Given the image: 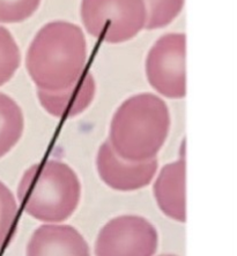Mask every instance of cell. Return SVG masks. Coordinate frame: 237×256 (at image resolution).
Wrapping results in <instances>:
<instances>
[{
	"label": "cell",
	"mask_w": 237,
	"mask_h": 256,
	"mask_svg": "<svg viewBox=\"0 0 237 256\" xmlns=\"http://www.w3.org/2000/svg\"><path fill=\"white\" fill-rule=\"evenodd\" d=\"M87 62V42L81 28L65 21L45 24L28 48L26 67L37 89L59 92L73 84Z\"/></svg>",
	"instance_id": "cell-1"
},
{
	"label": "cell",
	"mask_w": 237,
	"mask_h": 256,
	"mask_svg": "<svg viewBox=\"0 0 237 256\" xmlns=\"http://www.w3.org/2000/svg\"><path fill=\"white\" fill-rule=\"evenodd\" d=\"M170 125V112L163 100L139 94L123 102L115 112L108 142L124 160L147 162L162 149Z\"/></svg>",
	"instance_id": "cell-2"
},
{
	"label": "cell",
	"mask_w": 237,
	"mask_h": 256,
	"mask_svg": "<svg viewBox=\"0 0 237 256\" xmlns=\"http://www.w3.org/2000/svg\"><path fill=\"white\" fill-rule=\"evenodd\" d=\"M18 198L21 208L34 220L58 224L78 209L81 184L70 165L52 160L40 162L22 174Z\"/></svg>",
	"instance_id": "cell-3"
},
{
	"label": "cell",
	"mask_w": 237,
	"mask_h": 256,
	"mask_svg": "<svg viewBox=\"0 0 237 256\" xmlns=\"http://www.w3.org/2000/svg\"><path fill=\"white\" fill-rule=\"evenodd\" d=\"M80 12L90 35L110 44L132 40L147 18L144 0H82Z\"/></svg>",
	"instance_id": "cell-4"
},
{
	"label": "cell",
	"mask_w": 237,
	"mask_h": 256,
	"mask_svg": "<svg viewBox=\"0 0 237 256\" xmlns=\"http://www.w3.org/2000/svg\"><path fill=\"white\" fill-rule=\"evenodd\" d=\"M186 38L184 34H167L150 48L146 59L149 84L160 95L180 100L186 95Z\"/></svg>",
	"instance_id": "cell-5"
},
{
	"label": "cell",
	"mask_w": 237,
	"mask_h": 256,
	"mask_svg": "<svg viewBox=\"0 0 237 256\" xmlns=\"http://www.w3.org/2000/svg\"><path fill=\"white\" fill-rule=\"evenodd\" d=\"M159 244L154 225L137 214L109 220L95 240L96 256H153Z\"/></svg>",
	"instance_id": "cell-6"
},
{
	"label": "cell",
	"mask_w": 237,
	"mask_h": 256,
	"mask_svg": "<svg viewBox=\"0 0 237 256\" xmlns=\"http://www.w3.org/2000/svg\"><path fill=\"white\" fill-rule=\"evenodd\" d=\"M157 160L132 162L119 157L105 141L96 155V170L102 182L117 192H134L147 187L157 171Z\"/></svg>",
	"instance_id": "cell-7"
},
{
	"label": "cell",
	"mask_w": 237,
	"mask_h": 256,
	"mask_svg": "<svg viewBox=\"0 0 237 256\" xmlns=\"http://www.w3.org/2000/svg\"><path fill=\"white\" fill-rule=\"evenodd\" d=\"M26 256H90L84 236L63 224H44L30 236Z\"/></svg>",
	"instance_id": "cell-8"
},
{
	"label": "cell",
	"mask_w": 237,
	"mask_h": 256,
	"mask_svg": "<svg viewBox=\"0 0 237 256\" xmlns=\"http://www.w3.org/2000/svg\"><path fill=\"white\" fill-rule=\"evenodd\" d=\"M95 95L96 82L90 73H82L73 84L59 92L37 89V97L44 110L49 114L62 119L81 114L90 106Z\"/></svg>",
	"instance_id": "cell-9"
},
{
	"label": "cell",
	"mask_w": 237,
	"mask_h": 256,
	"mask_svg": "<svg viewBox=\"0 0 237 256\" xmlns=\"http://www.w3.org/2000/svg\"><path fill=\"white\" fill-rule=\"evenodd\" d=\"M186 165L179 160L164 165L154 182V196L161 212L178 223L186 220Z\"/></svg>",
	"instance_id": "cell-10"
},
{
	"label": "cell",
	"mask_w": 237,
	"mask_h": 256,
	"mask_svg": "<svg viewBox=\"0 0 237 256\" xmlns=\"http://www.w3.org/2000/svg\"><path fill=\"white\" fill-rule=\"evenodd\" d=\"M25 118L17 102L0 92V158L12 150L24 134Z\"/></svg>",
	"instance_id": "cell-11"
},
{
	"label": "cell",
	"mask_w": 237,
	"mask_h": 256,
	"mask_svg": "<svg viewBox=\"0 0 237 256\" xmlns=\"http://www.w3.org/2000/svg\"><path fill=\"white\" fill-rule=\"evenodd\" d=\"M146 13V29H161L170 24L182 12L184 0H144Z\"/></svg>",
	"instance_id": "cell-12"
},
{
	"label": "cell",
	"mask_w": 237,
	"mask_h": 256,
	"mask_svg": "<svg viewBox=\"0 0 237 256\" xmlns=\"http://www.w3.org/2000/svg\"><path fill=\"white\" fill-rule=\"evenodd\" d=\"M18 220V203L5 184L0 182V250L13 238Z\"/></svg>",
	"instance_id": "cell-13"
},
{
	"label": "cell",
	"mask_w": 237,
	"mask_h": 256,
	"mask_svg": "<svg viewBox=\"0 0 237 256\" xmlns=\"http://www.w3.org/2000/svg\"><path fill=\"white\" fill-rule=\"evenodd\" d=\"M21 64V54L12 34L0 27V86L7 84Z\"/></svg>",
	"instance_id": "cell-14"
},
{
	"label": "cell",
	"mask_w": 237,
	"mask_h": 256,
	"mask_svg": "<svg viewBox=\"0 0 237 256\" xmlns=\"http://www.w3.org/2000/svg\"><path fill=\"white\" fill-rule=\"evenodd\" d=\"M42 0H0V22L19 24L39 10Z\"/></svg>",
	"instance_id": "cell-15"
},
{
	"label": "cell",
	"mask_w": 237,
	"mask_h": 256,
	"mask_svg": "<svg viewBox=\"0 0 237 256\" xmlns=\"http://www.w3.org/2000/svg\"><path fill=\"white\" fill-rule=\"evenodd\" d=\"M161 256H176V255H172V254H165V255H161Z\"/></svg>",
	"instance_id": "cell-16"
}]
</instances>
